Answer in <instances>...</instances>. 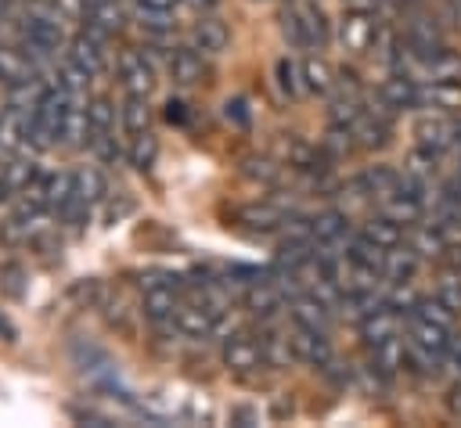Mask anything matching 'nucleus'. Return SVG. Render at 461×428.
<instances>
[{"label": "nucleus", "mask_w": 461, "mask_h": 428, "mask_svg": "<svg viewBox=\"0 0 461 428\" xmlns=\"http://www.w3.org/2000/svg\"><path fill=\"white\" fill-rule=\"evenodd\" d=\"M115 72H119V83H122L126 94H144L148 97L155 90V65L144 54V47H122Z\"/></svg>", "instance_id": "nucleus-1"}, {"label": "nucleus", "mask_w": 461, "mask_h": 428, "mask_svg": "<svg viewBox=\"0 0 461 428\" xmlns=\"http://www.w3.org/2000/svg\"><path fill=\"white\" fill-rule=\"evenodd\" d=\"M375 25H378L375 11L349 7V11L342 14V22H339V43H342V50H349V54H364V50L371 47Z\"/></svg>", "instance_id": "nucleus-2"}, {"label": "nucleus", "mask_w": 461, "mask_h": 428, "mask_svg": "<svg viewBox=\"0 0 461 428\" xmlns=\"http://www.w3.org/2000/svg\"><path fill=\"white\" fill-rule=\"evenodd\" d=\"M223 367H230L234 374H252L263 367V349L252 334L245 331H230L223 338Z\"/></svg>", "instance_id": "nucleus-3"}, {"label": "nucleus", "mask_w": 461, "mask_h": 428, "mask_svg": "<svg viewBox=\"0 0 461 428\" xmlns=\"http://www.w3.org/2000/svg\"><path fill=\"white\" fill-rule=\"evenodd\" d=\"M414 137H418V147H429L436 155H447L454 147V119L447 111H425L414 122Z\"/></svg>", "instance_id": "nucleus-4"}, {"label": "nucleus", "mask_w": 461, "mask_h": 428, "mask_svg": "<svg viewBox=\"0 0 461 428\" xmlns=\"http://www.w3.org/2000/svg\"><path fill=\"white\" fill-rule=\"evenodd\" d=\"M292 352H295V360H303L310 367H328L335 360L328 331H313L303 324H292Z\"/></svg>", "instance_id": "nucleus-5"}, {"label": "nucleus", "mask_w": 461, "mask_h": 428, "mask_svg": "<svg viewBox=\"0 0 461 428\" xmlns=\"http://www.w3.org/2000/svg\"><path fill=\"white\" fill-rule=\"evenodd\" d=\"M216 317H220V313H216L212 306H205L202 299H194V302H180V306H176L173 324H176V331L187 334V338H209L212 327H216Z\"/></svg>", "instance_id": "nucleus-6"}, {"label": "nucleus", "mask_w": 461, "mask_h": 428, "mask_svg": "<svg viewBox=\"0 0 461 428\" xmlns=\"http://www.w3.org/2000/svg\"><path fill=\"white\" fill-rule=\"evenodd\" d=\"M68 61H76L83 72H90V76H101L104 68H108V43H101V40H94V36H86V32H76L68 43Z\"/></svg>", "instance_id": "nucleus-7"}, {"label": "nucleus", "mask_w": 461, "mask_h": 428, "mask_svg": "<svg viewBox=\"0 0 461 428\" xmlns=\"http://www.w3.org/2000/svg\"><path fill=\"white\" fill-rule=\"evenodd\" d=\"M418 108L425 111H461V79L450 83H418Z\"/></svg>", "instance_id": "nucleus-8"}, {"label": "nucleus", "mask_w": 461, "mask_h": 428, "mask_svg": "<svg viewBox=\"0 0 461 428\" xmlns=\"http://www.w3.org/2000/svg\"><path fill=\"white\" fill-rule=\"evenodd\" d=\"M166 72H169L173 83L194 86V83H202L205 65H202V54H198L194 47H173V50L166 54Z\"/></svg>", "instance_id": "nucleus-9"}, {"label": "nucleus", "mask_w": 461, "mask_h": 428, "mask_svg": "<svg viewBox=\"0 0 461 428\" xmlns=\"http://www.w3.org/2000/svg\"><path fill=\"white\" fill-rule=\"evenodd\" d=\"M234 219L256 234H274L281 230V219H285V209H277L274 201H249L241 209H234Z\"/></svg>", "instance_id": "nucleus-10"}, {"label": "nucleus", "mask_w": 461, "mask_h": 428, "mask_svg": "<svg viewBox=\"0 0 461 428\" xmlns=\"http://www.w3.org/2000/svg\"><path fill=\"white\" fill-rule=\"evenodd\" d=\"M349 212L342 209H324L313 216V241H324V245H335L339 252H346V241H349Z\"/></svg>", "instance_id": "nucleus-11"}, {"label": "nucleus", "mask_w": 461, "mask_h": 428, "mask_svg": "<svg viewBox=\"0 0 461 428\" xmlns=\"http://www.w3.org/2000/svg\"><path fill=\"white\" fill-rule=\"evenodd\" d=\"M418 266H421V255L411 248V245H393V248H385V259H382V277L389 281V284H407L414 273H418Z\"/></svg>", "instance_id": "nucleus-12"}, {"label": "nucleus", "mask_w": 461, "mask_h": 428, "mask_svg": "<svg viewBox=\"0 0 461 428\" xmlns=\"http://www.w3.org/2000/svg\"><path fill=\"white\" fill-rule=\"evenodd\" d=\"M281 306H285V295L277 291V284H274L270 277H263V281H256V284L245 288V309H249L252 317L270 320V317L281 313Z\"/></svg>", "instance_id": "nucleus-13"}, {"label": "nucleus", "mask_w": 461, "mask_h": 428, "mask_svg": "<svg viewBox=\"0 0 461 428\" xmlns=\"http://www.w3.org/2000/svg\"><path fill=\"white\" fill-rule=\"evenodd\" d=\"M176 306H180V295H176V288L173 284H148L144 288V299H140V313L151 320V324H162V320H173V313H176Z\"/></svg>", "instance_id": "nucleus-14"}, {"label": "nucleus", "mask_w": 461, "mask_h": 428, "mask_svg": "<svg viewBox=\"0 0 461 428\" xmlns=\"http://www.w3.org/2000/svg\"><path fill=\"white\" fill-rule=\"evenodd\" d=\"M259 349H263V363H267V367H288V363H295L292 331H288V327L267 324V327L259 331Z\"/></svg>", "instance_id": "nucleus-15"}, {"label": "nucleus", "mask_w": 461, "mask_h": 428, "mask_svg": "<svg viewBox=\"0 0 461 428\" xmlns=\"http://www.w3.org/2000/svg\"><path fill=\"white\" fill-rule=\"evenodd\" d=\"M40 76V65L22 47H0V83L11 90L18 83H29Z\"/></svg>", "instance_id": "nucleus-16"}, {"label": "nucleus", "mask_w": 461, "mask_h": 428, "mask_svg": "<svg viewBox=\"0 0 461 428\" xmlns=\"http://www.w3.org/2000/svg\"><path fill=\"white\" fill-rule=\"evenodd\" d=\"M288 309H292V324H303L313 331H328L331 324V309L313 291H299L295 299H288Z\"/></svg>", "instance_id": "nucleus-17"}, {"label": "nucleus", "mask_w": 461, "mask_h": 428, "mask_svg": "<svg viewBox=\"0 0 461 428\" xmlns=\"http://www.w3.org/2000/svg\"><path fill=\"white\" fill-rule=\"evenodd\" d=\"M295 11H299V22H303V32H306V47H313V50L324 47L331 40V22H328L324 7L317 0H299Z\"/></svg>", "instance_id": "nucleus-18"}, {"label": "nucleus", "mask_w": 461, "mask_h": 428, "mask_svg": "<svg viewBox=\"0 0 461 428\" xmlns=\"http://www.w3.org/2000/svg\"><path fill=\"white\" fill-rule=\"evenodd\" d=\"M421 259H443V252H447V245H450V237H447V230H439L436 223H429L425 216L411 227V241H407Z\"/></svg>", "instance_id": "nucleus-19"}, {"label": "nucleus", "mask_w": 461, "mask_h": 428, "mask_svg": "<svg viewBox=\"0 0 461 428\" xmlns=\"http://www.w3.org/2000/svg\"><path fill=\"white\" fill-rule=\"evenodd\" d=\"M393 334H400V313L389 309L385 302H382L375 313L360 317V338L367 342V349L378 345V342H385V338H393Z\"/></svg>", "instance_id": "nucleus-20"}, {"label": "nucleus", "mask_w": 461, "mask_h": 428, "mask_svg": "<svg viewBox=\"0 0 461 428\" xmlns=\"http://www.w3.org/2000/svg\"><path fill=\"white\" fill-rule=\"evenodd\" d=\"M414 79L418 83H450V79H461V54L439 50L436 58L418 61L414 65Z\"/></svg>", "instance_id": "nucleus-21"}, {"label": "nucleus", "mask_w": 461, "mask_h": 428, "mask_svg": "<svg viewBox=\"0 0 461 428\" xmlns=\"http://www.w3.org/2000/svg\"><path fill=\"white\" fill-rule=\"evenodd\" d=\"M227 40H230V32L216 14H202L191 29V47L202 50V54H220L227 47Z\"/></svg>", "instance_id": "nucleus-22"}, {"label": "nucleus", "mask_w": 461, "mask_h": 428, "mask_svg": "<svg viewBox=\"0 0 461 428\" xmlns=\"http://www.w3.org/2000/svg\"><path fill=\"white\" fill-rule=\"evenodd\" d=\"M357 180H360V187L367 191V198L378 201V205L400 191V173H396L393 165H367Z\"/></svg>", "instance_id": "nucleus-23"}, {"label": "nucleus", "mask_w": 461, "mask_h": 428, "mask_svg": "<svg viewBox=\"0 0 461 428\" xmlns=\"http://www.w3.org/2000/svg\"><path fill=\"white\" fill-rule=\"evenodd\" d=\"M371 363H375L382 374H389V378H396L400 370H407V338L393 334V338L371 345Z\"/></svg>", "instance_id": "nucleus-24"}, {"label": "nucleus", "mask_w": 461, "mask_h": 428, "mask_svg": "<svg viewBox=\"0 0 461 428\" xmlns=\"http://www.w3.org/2000/svg\"><path fill=\"white\" fill-rule=\"evenodd\" d=\"M389 122H382V119H375V115H367V111H360L353 122H349V133H353V140H357V147H364V151H375V147H382L385 140H389Z\"/></svg>", "instance_id": "nucleus-25"}, {"label": "nucleus", "mask_w": 461, "mask_h": 428, "mask_svg": "<svg viewBox=\"0 0 461 428\" xmlns=\"http://www.w3.org/2000/svg\"><path fill=\"white\" fill-rule=\"evenodd\" d=\"M378 94L396 108V111H411V108H418V79H411V76H389L382 86H378Z\"/></svg>", "instance_id": "nucleus-26"}, {"label": "nucleus", "mask_w": 461, "mask_h": 428, "mask_svg": "<svg viewBox=\"0 0 461 428\" xmlns=\"http://www.w3.org/2000/svg\"><path fill=\"white\" fill-rule=\"evenodd\" d=\"M76 198V176L72 173H47V180H43V205H47V212H61L68 201Z\"/></svg>", "instance_id": "nucleus-27"}, {"label": "nucleus", "mask_w": 461, "mask_h": 428, "mask_svg": "<svg viewBox=\"0 0 461 428\" xmlns=\"http://www.w3.org/2000/svg\"><path fill=\"white\" fill-rule=\"evenodd\" d=\"M119 119H122V129H126L130 137L151 129V108H148V97H144V94H126V101H122V108H119Z\"/></svg>", "instance_id": "nucleus-28"}, {"label": "nucleus", "mask_w": 461, "mask_h": 428, "mask_svg": "<svg viewBox=\"0 0 461 428\" xmlns=\"http://www.w3.org/2000/svg\"><path fill=\"white\" fill-rule=\"evenodd\" d=\"M155 158H158V137H155L151 129L133 133V137H130V147H126V162H130L137 173H148V169L155 165Z\"/></svg>", "instance_id": "nucleus-29"}, {"label": "nucleus", "mask_w": 461, "mask_h": 428, "mask_svg": "<svg viewBox=\"0 0 461 428\" xmlns=\"http://www.w3.org/2000/svg\"><path fill=\"white\" fill-rule=\"evenodd\" d=\"M72 176H76V198H79L83 205H97V201L108 194L104 173H101L97 165H83V169H76Z\"/></svg>", "instance_id": "nucleus-30"}, {"label": "nucleus", "mask_w": 461, "mask_h": 428, "mask_svg": "<svg viewBox=\"0 0 461 428\" xmlns=\"http://www.w3.org/2000/svg\"><path fill=\"white\" fill-rule=\"evenodd\" d=\"M382 212H385L389 219H396L400 227H414V223L425 216V205H421L418 198H411V194L396 191L393 198H385V201H382Z\"/></svg>", "instance_id": "nucleus-31"}, {"label": "nucleus", "mask_w": 461, "mask_h": 428, "mask_svg": "<svg viewBox=\"0 0 461 428\" xmlns=\"http://www.w3.org/2000/svg\"><path fill=\"white\" fill-rule=\"evenodd\" d=\"M86 126H90V137H101V133L115 129V104H112V97H104V94L86 97Z\"/></svg>", "instance_id": "nucleus-32"}, {"label": "nucleus", "mask_w": 461, "mask_h": 428, "mask_svg": "<svg viewBox=\"0 0 461 428\" xmlns=\"http://www.w3.org/2000/svg\"><path fill=\"white\" fill-rule=\"evenodd\" d=\"M346 259H349V263H360V266H371V270H382L385 248L375 245L367 234H349V241H346Z\"/></svg>", "instance_id": "nucleus-33"}, {"label": "nucleus", "mask_w": 461, "mask_h": 428, "mask_svg": "<svg viewBox=\"0 0 461 428\" xmlns=\"http://www.w3.org/2000/svg\"><path fill=\"white\" fill-rule=\"evenodd\" d=\"M407 370H414L421 378H432V374L443 370V352H436V349L407 338Z\"/></svg>", "instance_id": "nucleus-34"}, {"label": "nucleus", "mask_w": 461, "mask_h": 428, "mask_svg": "<svg viewBox=\"0 0 461 428\" xmlns=\"http://www.w3.org/2000/svg\"><path fill=\"white\" fill-rule=\"evenodd\" d=\"M403 230H407V227H400L396 219H389L385 212H378V216H371V219L364 223L360 234H367V237H371L375 245H382V248H393V245L403 241Z\"/></svg>", "instance_id": "nucleus-35"}, {"label": "nucleus", "mask_w": 461, "mask_h": 428, "mask_svg": "<svg viewBox=\"0 0 461 428\" xmlns=\"http://www.w3.org/2000/svg\"><path fill=\"white\" fill-rule=\"evenodd\" d=\"M303 79H306V94H331L335 90V72L324 58H306L303 61Z\"/></svg>", "instance_id": "nucleus-36"}, {"label": "nucleus", "mask_w": 461, "mask_h": 428, "mask_svg": "<svg viewBox=\"0 0 461 428\" xmlns=\"http://www.w3.org/2000/svg\"><path fill=\"white\" fill-rule=\"evenodd\" d=\"M281 169H285V165H277V162L267 158V155H249V158H241V173H245L249 180H256V183H267V187H274V183L281 180Z\"/></svg>", "instance_id": "nucleus-37"}, {"label": "nucleus", "mask_w": 461, "mask_h": 428, "mask_svg": "<svg viewBox=\"0 0 461 428\" xmlns=\"http://www.w3.org/2000/svg\"><path fill=\"white\" fill-rule=\"evenodd\" d=\"M277 86L288 97H303L306 94V79H303V61L299 58H281L277 61Z\"/></svg>", "instance_id": "nucleus-38"}, {"label": "nucleus", "mask_w": 461, "mask_h": 428, "mask_svg": "<svg viewBox=\"0 0 461 428\" xmlns=\"http://www.w3.org/2000/svg\"><path fill=\"white\" fill-rule=\"evenodd\" d=\"M411 317H421V320H432V324H439V327H454V309L443 302V299H436V295H425V299H418V306H414V313Z\"/></svg>", "instance_id": "nucleus-39"}, {"label": "nucleus", "mask_w": 461, "mask_h": 428, "mask_svg": "<svg viewBox=\"0 0 461 428\" xmlns=\"http://www.w3.org/2000/svg\"><path fill=\"white\" fill-rule=\"evenodd\" d=\"M321 151L328 155V158H346L349 151H357V140H353V133H349V126H328V137L321 140Z\"/></svg>", "instance_id": "nucleus-40"}, {"label": "nucleus", "mask_w": 461, "mask_h": 428, "mask_svg": "<svg viewBox=\"0 0 461 428\" xmlns=\"http://www.w3.org/2000/svg\"><path fill=\"white\" fill-rule=\"evenodd\" d=\"M36 176H40V169H36V162H32V158H14V162H7V165H4V180H7V187H11V191H18V194H22Z\"/></svg>", "instance_id": "nucleus-41"}, {"label": "nucleus", "mask_w": 461, "mask_h": 428, "mask_svg": "<svg viewBox=\"0 0 461 428\" xmlns=\"http://www.w3.org/2000/svg\"><path fill=\"white\" fill-rule=\"evenodd\" d=\"M137 18H140V29L151 36V40H162L173 32V22H169V11H151V7H137Z\"/></svg>", "instance_id": "nucleus-42"}, {"label": "nucleus", "mask_w": 461, "mask_h": 428, "mask_svg": "<svg viewBox=\"0 0 461 428\" xmlns=\"http://www.w3.org/2000/svg\"><path fill=\"white\" fill-rule=\"evenodd\" d=\"M277 25H281V36H285L292 47H306V32H303V22H299L295 4H292V7H285V11L277 14Z\"/></svg>", "instance_id": "nucleus-43"}, {"label": "nucleus", "mask_w": 461, "mask_h": 428, "mask_svg": "<svg viewBox=\"0 0 461 428\" xmlns=\"http://www.w3.org/2000/svg\"><path fill=\"white\" fill-rule=\"evenodd\" d=\"M90 151L101 158V165H115L126 151L119 147V140L112 137V133H101V137H90Z\"/></svg>", "instance_id": "nucleus-44"}, {"label": "nucleus", "mask_w": 461, "mask_h": 428, "mask_svg": "<svg viewBox=\"0 0 461 428\" xmlns=\"http://www.w3.org/2000/svg\"><path fill=\"white\" fill-rule=\"evenodd\" d=\"M407 169L411 173H418V176H436V169H439V155L436 151H429V147H414L411 155H407Z\"/></svg>", "instance_id": "nucleus-45"}, {"label": "nucleus", "mask_w": 461, "mask_h": 428, "mask_svg": "<svg viewBox=\"0 0 461 428\" xmlns=\"http://www.w3.org/2000/svg\"><path fill=\"white\" fill-rule=\"evenodd\" d=\"M432 295H436V299H443L454 313H461V281H457V273H454V277H447Z\"/></svg>", "instance_id": "nucleus-46"}, {"label": "nucleus", "mask_w": 461, "mask_h": 428, "mask_svg": "<svg viewBox=\"0 0 461 428\" xmlns=\"http://www.w3.org/2000/svg\"><path fill=\"white\" fill-rule=\"evenodd\" d=\"M443 367L461 381V338H454V334H450V345L443 352Z\"/></svg>", "instance_id": "nucleus-47"}, {"label": "nucleus", "mask_w": 461, "mask_h": 428, "mask_svg": "<svg viewBox=\"0 0 461 428\" xmlns=\"http://www.w3.org/2000/svg\"><path fill=\"white\" fill-rule=\"evenodd\" d=\"M223 108H227V119H230V122H238V126H249V108H245V101H241V97L227 101Z\"/></svg>", "instance_id": "nucleus-48"}, {"label": "nucleus", "mask_w": 461, "mask_h": 428, "mask_svg": "<svg viewBox=\"0 0 461 428\" xmlns=\"http://www.w3.org/2000/svg\"><path fill=\"white\" fill-rule=\"evenodd\" d=\"M166 119H169V122H176V126H184V122H187L184 101H173V97H169V101H166Z\"/></svg>", "instance_id": "nucleus-49"}, {"label": "nucleus", "mask_w": 461, "mask_h": 428, "mask_svg": "<svg viewBox=\"0 0 461 428\" xmlns=\"http://www.w3.org/2000/svg\"><path fill=\"white\" fill-rule=\"evenodd\" d=\"M130 209H133V201H130L126 194H119V205H115V201L108 205V223H115V219H122V216H126Z\"/></svg>", "instance_id": "nucleus-50"}, {"label": "nucleus", "mask_w": 461, "mask_h": 428, "mask_svg": "<svg viewBox=\"0 0 461 428\" xmlns=\"http://www.w3.org/2000/svg\"><path fill=\"white\" fill-rule=\"evenodd\" d=\"M443 259L450 263V270H454V273H461V245H447Z\"/></svg>", "instance_id": "nucleus-51"}, {"label": "nucleus", "mask_w": 461, "mask_h": 428, "mask_svg": "<svg viewBox=\"0 0 461 428\" xmlns=\"http://www.w3.org/2000/svg\"><path fill=\"white\" fill-rule=\"evenodd\" d=\"M137 7H151V11H173L176 0H137Z\"/></svg>", "instance_id": "nucleus-52"}, {"label": "nucleus", "mask_w": 461, "mask_h": 428, "mask_svg": "<svg viewBox=\"0 0 461 428\" xmlns=\"http://www.w3.org/2000/svg\"><path fill=\"white\" fill-rule=\"evenodd\" d=\"M447 406H450V414H461V385H454V388H450Z\"/></svg>", "instance_id": "nucleus-53"}, {"label": "nucleus", "mask_w": 461, "mask_h": 428, "mask_svg": "<svg viewBox=\"0 0 461 428\" xmlns=\"http://www.w3.org/2000/svg\"><path fill=\"white\" fill-rule=\"evenodd\" d=\"M0 338H14V327H11V320L0 313Z\"/></svg>", "instance_id": "nucleus-54"}, {"label": "nucleus", "mask_w": 461, "mask_h": 428, "mask_svg": "<svg viewBox=\"0 0 461 428\" xmlns=\"http://www.w3.org/2000/svg\"><path fill=\"white\" fill-rule=\"evenodd\" d=\"M403 0H375V7H400Z\"/></svg>", "instance_id": "nucleus-55"}, {"label": "nucleus", "mask_w": 461, "mask_h": 428, "mask_svg": "<svg viewBox=\"0 0 461 428\" xmlns=\"http://www.w3.org/2000/svg\"><path fill=\"white\" fill-rule=\"evenodd\" d=\"M7 194H11V187H7V180H4V176H0V201H4V198H7Z\"/></svg>", "instance_id": "nucleus-56"}]
</instances>
